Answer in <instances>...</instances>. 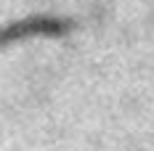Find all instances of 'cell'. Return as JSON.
<instances>
[{"label":"cell","instance_id":"1","mask_svg":"<svg viewBox=\"0 0 154 151\" xmlns=\"http://www.w3.org/2000/svg\"><path fill=\"white\" fill-rule=\"evenodd\" d=\"M72 29V21L66 19H56V16H32V19H21L8 27L0 29V48L27 40V37H61Z\"/></svg>","mask_w":154,"mask_h":151}]
</instances>
